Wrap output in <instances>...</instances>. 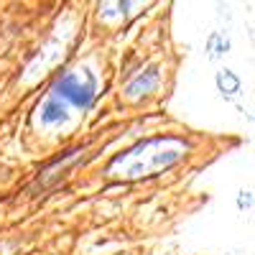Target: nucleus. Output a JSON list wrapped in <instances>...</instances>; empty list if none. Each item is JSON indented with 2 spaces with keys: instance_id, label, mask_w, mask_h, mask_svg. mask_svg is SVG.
Segmentation results:
<instances>
[{
  "instance_id": "obj_1",
  "label": "nucleus",
  "mask_w": 255,
  "mask_h": 255,
  "mask_svg": "<svg viewBox=\"0 0 255 255\" xmlns=\"http://www.w3.org/2000/svg\"><path fill=\"white\" fill-rule=\"evenodd\" d=\"M95 90H97V84H95V77L92 74H77V72H69V74H64L54 82V95L64 97L69 105H74V108L79 110H87L92 100H95Z\"/></svg>"
},
{
  "instance_id": "obj_5",
  "label": "nucleus",
  "mask_w": 255,
  "mask_h": 255,
  "mask_svg": "<svg viewBox=\"0 0 255 255\" xmlns=\"http://www.w3.org/2000/svg\"><path fill=\"white\" fill-rule=\"evenodd\" d=\"M227 49H230V41L222 38L220 33H215V36L209 38V51H212V56H222V54H227Z\"/></svg>"
},
{
  "instance_id": "obj_4",
  "label": "nucleus",
  "mask_w": 255,
  "mask_h": 255,
  "mask_svg": "<svg viewBox=\"0 0 255 255\" xmlns=\"http://www.w3.org/2000/svg\"><path fill=\"white\" fill-rule=\"evenodd\" d=\"M217 87H220L222 95L235 97L240 92V77L235 72H230V69H222V72H217Z\"/></svg>"
},
{
  "instance_id": "obj_3",
  "label": "nucleus",
  "mask_w": 255,
  "mask_h": 255,
  "mask_svg": "<svg viewBox=\"0 0 255 255\" xmlns=\"http://www.w3.org/2000/svg\"><path fill=\"white\" fill-rule=\"evenodd\" d=\"M156 82H158V72L156 67H148L143 74H138L130 84H128V97H138V95H145V92H151L156 87Z\"/></svg>"
},
{
  "instance_id": "obj_2",
  "label": "nucleus",
  "mask_w": 255,
  "mask_h": 255,
  "mask_svg": "<svg viewBox=\"0 0 255 255\" xmlns=\"http://www.w3.org/2000/svg\"><path fill=\"white\" fill-rule=\"evenodd\" d=\"M69 118V102L59 97V95H51L44 105H41V123L46 125H56V123H64Z\"/></svg>"
},
{
  "instance_id": "obj_8",
  "label": "nucleus",
  "mask_w": 255,
  "mask_h": 255,
  "mask_svg": "<svg viewBox=\"0 0 255 255\" xmlns=\"http://www.w3.org/2000/svg\"><path fill=\"white\" fill-rule=\"evenodd\" d=\"M253 123H255V113H253Z\"/></svg>"
},
{
  "instance_id": "obj_6",
  "label": "nucleus",
  "mask_w": 255,
  "mask_h": 255,
  "mask_svg": "<svg viewBox=\"0 0 255 255\" xmlns=\"http://www.w3.org/2000/svg\"><path fill=\"white\" fill-rule=\"evenodd\" d=\"M140 3H145V0H118V13L128 15V13H133V8H138Z\"/></svg>"
},
{
  "instance_id": "obj_7",
  "label": "nucleus",
  "mask_w": 255,
  "mask_h": 255,
  "mask_svg": "<svg viewBox=\"0 0 255 255\" xmlns=\"http://www.w3.org/2000/svg\"><path fill=\"white\" fill-rule=\"evenodd\" d=\"M253 202H255V199L250 197V191H243V194L238 197V207H240V209H248V207H253Z\"/></svg>"
}]
</instances>
